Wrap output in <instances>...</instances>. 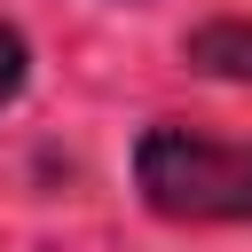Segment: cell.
Listing matches in <instances>:
<instances>
[{
    "label": "cell",
    "mask_w": 252,
    "mask_h": 252,
    "mask_svg": "<svg viewBox=\"0 0 252 252\" xmlns=\"http://www.w3.org/2000/svg\"><path fill=\"white\" fill-rule=\"evenodd\" d=\"M16 87H24V39H16L8 24H0V102H8Z\"/></svg>",
    "instance_id": "cell-3"
},
{
    "label": "cell",
    "mask_w": 252,
    "mask_h": 252,
    "mask_svg": "<svg viewBox=\"0 0 252 252\" xmlns=\"http://www.w3.org/2000/svg\"><path fill=\"white\" fill-rule=\"evenodd\" d=\"M134 181L165 220H252V142L150 126L134 150Z\"/></svg>",
    "instance_id": "cell-1"
},
{
    "label": "cell",
    "mask_w": 252,
    "mask_h": 252,
    "mask_svg": "<svg viewBox=\"0 0 252 252\" xmlns=\"http://www.w3.org/2000/svg\"><path fill=\"white\" fill-rule=\"evenodd\" d=\"M189 63L213 79H252V24H205L189 39Z\"/></svg>",
    "instance_id": "cell-2"
}]
</instances>
